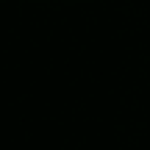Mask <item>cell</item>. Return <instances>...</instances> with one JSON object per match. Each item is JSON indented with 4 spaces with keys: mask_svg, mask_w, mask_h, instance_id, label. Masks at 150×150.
I'll return each instance as SVG.
<instances>
[]
</instances>
